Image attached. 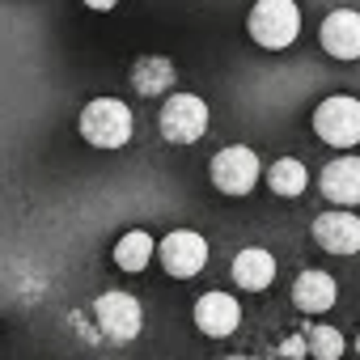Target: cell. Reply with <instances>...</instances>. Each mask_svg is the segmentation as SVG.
<instances>
[{"mask_svg": "<svg viewBox=\"0 0 360 360\" xmlns=\"http://www.w3.org/2000/svg\"><path fill=\"white\" fill-rule=\"evenodd\" d=\"M301 30V9L292 0H259L250 9V39L267 51H284L297 43Z\"/></svg>", "mask_w": 360, "mask_h": 360, "instance_id": "cell-1", "label": "cell"}, {"mask_svg": "<svg viewBox=\"0 0 360 360\" xmlns=\"http://www.w3.org/2000/svg\"><path fill=\"white\" fill-rule=\"evenodd\" d=\"M81 136L94 148H123L131 140V110L119 98H94L81 110Z\"/></svg>", "mask_w": 360, "mask_h": 360, "instance_id": "cell-2", "label": "cell"}, {"mask_svg": "<svg viewBox=\"0 0 360 360\" xmlns=\"http://www.w3.org/2000/svg\"><path fill=\"white\" fill-rule=\"evenodd\" d=\"M208 131V102L195 94H174L161 106V136L169 144H195Z\"/></svg>", "mask_w": 360, "mask_h": 360, "instance_id": "cell-3", "label": "cell"}, {"mask_svg": "<svg viewBox=\"0 0 360 360\" xmlns=\"http://www.w3.org/2000/svg\"><path fill=\"white\" fill-rule=\"evenodd\" d=\"M314 131L335 144V148H356L360 144V102L347 98V94H335L326 98L318 110H314Z\"/></svg>", "mask_w": 360, "mask_h": 360, "instance_id": "cell-4", "label": "cell"}, {"mask_svg": "<svg viewBox=\"0 0 360 360\" xmlns=\"http://www.w3.org/2000/svg\"><path fill=\"white\" fill-rule=\"evenodd\" d=\"M212 183L225 195H250L259 183V157L246 144H229L212 157Z\"/></svg>", "mask_w": 360, "mask_h": 360, "instance_id": "cell-5", "label": "cell"}, {"mask_svg": "<svg viewBox=\"0 0 360 360\" xmlns=\"http://www.w3.org/2000/svg\"><path fill=\"white\" fill-rule=\"evenodd\" d=\"M94 318H98V330L115 343H127L140 335L144 326V314H140V301L127 297V292H102L94 301Z\"/></svg>", "mask_w": 360, "mask_h": 360, "instance_id": "cell-6", "label": "cell"}, {"mask_svg": "<svg viewBox=\"0 0 360 360\" xmlns=\"http://www.w3.org/2000/svg\"><path fill=\"white\" fill-rule=\"evenodd\" d=\"M161 263H165V271L174 276V280H191V276H200L204 271V263H208V242L195 233V229H174L165 242H161Z\"/></svg>", "mask_w": 360, "mask_h": 360, "instance_id": "cell-7", "label": "cell"}, {"mask_svg": "<svg viewBox=\"0 0 360 360\" xmlns=\"http://www.w3.org/2000/svg\"><path fill=\"white\" fill-rule=\"evenodd\" d=\"M314 242L326 255H356L360 250V217L356 212H322L314 221Z\"/></svg>", "mask_w": 360, "mask_h": 360, "instance_id": "cell-8", "label": "cell"}, {"mask_svg": "<svg viewBox=\"0 0 360 360\" xmlns=\"http://www.w3.org/2000/svg\"><path fill=\"white\" fill-rule=\"evenodd\" d=\"M322 51L335 60H360V13L356 9H335L322 22Z\"/></svg>", "mask_w": 360, "mask_h": 360, "instance_id": "cell-9", "label": "cell"}, {"mask_svg": "<svg viewBox=\"0 0 360 360\" xmlns=\"http://www.w3.org/2000/svg\"><path fill=\"white\" fill-rule=\"evenodd\" d=\"M238 322H242V305H238L229 292H208V297L195 301V326H200L204 335L225 339V335L238 330Z\"/></svg>", "mask_w": 360, "mask_h": 360, "instance_id": "cell-10", "label": "cell"}, {"mask_svg": "<svg viewBox=\"0 0 360 360\" xmlns=\"http://www.w3.org/2000/svg\"><path fill=\"white\" fill-rule=\"evenodd\" d=\"M322 195L326 200H335V204H343V208H352V204H360V157H339V161H330L326 169H322Z\"/></svg>", "mask_w": 360, "mask_h": 360, "instance_id": "cell-11", "label": "cell"}, {"mask_svg": "<svg viewBox=\"0 0 360 360\" xmlns=\"http://www.w3.org/2000/svg\"><path fill=\"white\" fill-rule=\"evenodd\" d=\"M335 297H339V288L326 271H301L292 284V305L305 314H326L335 305Z\"/></svg>", "mask_w": 360, "mask_h": 360, "instance_id": "cell-12", "label": "cell"}, {"mask_svg": "<svg viewBox=\"0 0 360 360\" xmlns=\"http://www.w3.org/2000/svg\"><path fill=\"white\" fill-rule=\"evenodd\" d=\"M233 280H238V288L259 292V288H267V284L276 280V259H271L267 250H259V246L238 250V259H233Z\"/></svg>", "mask_w": 360, "mask_h": 360, "instance_id": "cell-13", "label": "cell"}, {"mask_svg": "<svg viewBox=\"0 0 360 360\" xmlns=\"http://www.w3.org/2000/svg\"><path fill=\"white\" fill-rule=\"evenodd\" d=\"M267 183H271V191H276V195L292 200V195H305L309 174H305V165H301L297 157H280V161L271 165V174H267Z\"/></svg>", "mask_w": 360, "mask_h": 360, "instance_id": "cell-14", "label": "cell"}, {"mask_svg": "<svg viewBox=\"0 0 360 360\" xmlns=\"http://www.w3.org/2000/svg\"><path fill=\"white\" fill-rule=\"evenodd\" d=\"M153 238L144 233V229H131V233H123L119 238V246H115V263L123 267V271H144L148 267V259H153Z\"/></svg>", "mask_w": 360, "mask_h": 360, "instance_id": "cell-15", "label": "cell"}, {"mask_svg": "<svg viewBox=\"0 0 360 360\" xmlns=\"http://www.w3.org/2000/svg\"><path fill=\"white\" fill-rule=\"evenodd\" d=\"M131 81H136V89L140 94H165L169 85H174V68H169V60H140L136 68H131Z\"/></svg>", "mask_w": 360, "mask_h": 360, "instance_id": "cell-16", "label": "cell"}, {"mask_svg": "<svg viewBox=\"0 0 360 360\" xmlns=\"http://www.w3.org/2000/svg\"><path fill=\"white\" fill-rule=\"evenodd\" d=\"M305 343H309V352H314L318 360H335V356H343V335H339L335 326H314Z\"/></svg>", "mask_w": 360, "mask_h": 360, "instance_id": "cell-17", "label": "cell"}, {"mask_svg": "<svg viewBox=\"0 0 360 360\" xmlns=\"http://www.w3.org/2000/svg\"><path fill=\"white\" fill-rule=\"evenodd\" d=\"M305 352H309L305 339H288V343H280V356H305Z\"/></svg>", "mask_w": 360, "mask_h": 360, "instance_id": "cell-18", "label": "cell"}, {"mask_svg": "<svg viewBox=\"0 0 360 360\" xmlns=\"http://www.w3.org/2000/svg\"><path fill=\"white\" fill-rule=\"evenodd\" d=\"M85 5H89V9H102V13H106V9H115V5H119V0H85Z\"/></svg>", "mask_w": 360, "mask_h": 360, "instance_id": "cell-19", "label": "cell"}, {"mask_svg": "<svg viewBox=\"0 0 360 360\" xmlns=\"http://www.w3.org/2000/svg\"><path fill=\"white\" fill-rule=\"evenodd\" d=\"M356 352H360V339H356Z\"/></svg>", "mask_w": 360, "mask_h": 360, "instance_id": "cell-20", "label": "cell"}]
</instances>
